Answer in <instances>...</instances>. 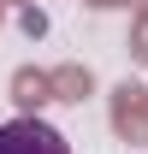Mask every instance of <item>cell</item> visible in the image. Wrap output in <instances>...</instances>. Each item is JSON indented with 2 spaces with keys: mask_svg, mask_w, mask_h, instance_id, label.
Here are the masks:
<instances>
[{
  "mask_svg": "<svg viewBox=\"0 0 148 154\" xmlns=\"http://www.w3.org/2000/svg\"><path fill=\"white\" fill-rule=\"evenodd\" d=\"M0 154H71V148H65V136H59L54 125L12 119V125H0Z\"/></svg>",
  "mask_w": 148,
  "mask_h": 154,
  "instance_id": "obj_1",
  "label": "cell"
}]
</instances>
